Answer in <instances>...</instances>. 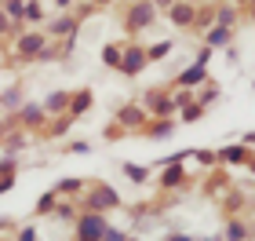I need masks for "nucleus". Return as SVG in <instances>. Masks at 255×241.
<instances>
[{
    "mask_svg": "<svg viewBox=\"0 0 255 241\" xmlns=\"http://www.w3.org/2000/svg\"><path fill=\"white\" fill-rule=\"evenodd\" d=\"M106 216L102 212H84L77 220V241H102V234H106Z\"/></svg>",
    "mask_w": 255,
    "mask_h": 241,
    "instance_id": "f257e3e1",
    "label": "nucleus"
},
{
    "mask_svg": "<svg viewBox=\"0 0 255 241\" xmlns=\"http://www.w3.org/2000/svg\"><path fill=\"white\" fill-rule=\"evenodd\" d=\"M153 18H157V7L149 4V0H138V4H131V11H128V29H146V26H153Z\"/></svg>",
    "mask_w": 255,
    "mask_h": 241,
    "instance_id": "f03ea898",
    "label": "nucleus"
},
{
    "mask_svg": "<svg viewBox=\"0 0 255 241\" xmlns=\"http://www.w3.org/2000/svg\"><path fill=\"white\" fill-rule=\"evenodd\" d=\"M146 66H149V62H146V51L138 48V44H128L124 55H121V73H124V77H138Z\"/></svg>",
    "mask_w": 255,
    "mask_h": 241,
    "instance_id": "7ed1b4c3",
    "label": "nucleus"
},
{
    "mask_svg": "<svg viewBox=\"0 0 255 241\" xmlns=\"http://www.w3.org/2000/svg\"><path fill=\"white\" fill-rule=\"evenodd\" d=\"M121 198H117V190L113 187H95V194H91V201H88V212H106V209H117Z\"/></svg>",
    "mask_w": 255,
    "mask_h": 241,
    "instance_id": "20e7f679",
    "label": "nucleus"
},
{
    "mask_svg": "<svg viewBox=\"0 0 255 241\" xmlns=\"http://www.w3.org/2000/svg\"><path fill=\"white\" fill-rule=\"evenodd\" d=\"M168 18L175 22L179 29L193 26V22H197V7H193V0H175V4L168 7Z\"/></svg>",
    "mask_w": 255,
    "mask_h": 241,
    "instance_id": "39448f33",
    "label": "nucleus"
},
{
    "mask_svg": "<svg viewBox=\"0 0 255 241\" xmlns=\"http://www.w3.org/2000/svg\"><path fill=\"white\" fill-rule=\"evenodd\" d=\"M44 48H48V37H44V33H26V37H18V55H26V59H40Z\"/></svg>",
    "mask_w": 255,
    "mask_h": 241,
    "instance_id": "423d86ee",
    "label": "nucleus"
},
{
    "mask_svg": "<svg viewBox=\"0 0 255 241\" xmlns=\"http://www.w3.org/2000/svg\"><path fill=\"white\" fill-rule=\"evenodd\" d=\"M142 110H146V113H157V117H168V113H175L179 106H175V102H171V99L164 95V91H149Z\"/></svg>",
    "mask_w": 255,
    "mask_h": 241,
    "instance_id": "0eeeda50",
    "label": "nucleus"
},
{
    "mask_svg": "<svg viewBox=\"0 0 255 241\" xmlns=\"http://www.w3.org/2000/svg\"><path fill=\"white\" fill-rule=\"evenodd\" d=\"M204 40H208V48H230V40H234V29H226V26H212L204 33Z\"/></svg>",
    "mask_w": 255,
    "mask_h": 241,
    "instance_id": "6e6552de",
    "label": "nucleus"
},
{
    "mask_svg": "<svg viewBox=\"0 0 255 241\" xmlns=\"http://www.w3.org/2000/svg\"><path fill=\"white\" fill-rule=\"evenodd\" d=\"M182 183H186V168H182V165H168L164 176H160V187H164V190H179Z\"/></svg>",
    "mask_w": 255,
    "mask_h": 241,
    "instance_id": "1a4fd4ad",
    "label": "nucleus"
},
{
    "mask_svg": "<svg viewBox=\"0 0 255 241\" xmlns=\"http://www.w3.org/2000/svg\"><path fill=\"white\" fill-rule=\"evenodd\" d=\"M204 80H208V70H204V66H190V70L179 73L175 84H179V88H197V84H204Z\"/></svg>",
    "mask_w": 255,
    "mask_h": 241,
    "instance_id": "9d476101",
    "label": "nucleus"
},
{
    "mask_svg": "<svg viewBox=\"0 0 255 241\" xmlns=\"http://www.w3.org/2000/svg\"><path fill=\"white\" fill-rule=\"evenodd\" d=\"M117 117H121V124H128V128H138V124H146V121H149V113H146L142 106H124Z\"/></svg>",
    "mask_w": 255,
    "mask_h": 241,
    "instance_id": "9b49d317",
    "label": "nucleus"
},
{
    "mask_svg": "<svg viewBox=\"0 0 255 241\" xmlns=\"http://www.w3.org/2000/svg\"><path fill=\"white\" fill-rule=\"evenodd\" d=\"M219 161H226V165H245V161H252V154H248L245 143H237V146H226V150L219 154Z\"/></svg>",
    "mask_w": 255,
    "mask_h": 241,
    "instance_id": "f8f14e48",
    "label": "nucleus"
},
{
    "mask_svg": "<svg viewBox=\"0 0 255 241\" xmlns=\"http://www.w3.org/2000/svg\"><path fill=\"white\" fill-rule=\"evenodd\" d=\"M62 110H69V91H51L44 99V113H62Z\"/></svg>",
    "mask_w": 255,
    "mask_h": 241,
    "instance_id": "ddd939ff",
    "label": "nucleus"
},
{
    "mask_svg": "<svg viewBox=\"0 0 255 241\" xmlns=\"http://www.w3.org/2000/svg\"><path fill=\"white\" fill-rule=\"evenodd\" d=\"M91 110V91H77L73 99H69V117H80V113Z\"/></svg>",
    "mask_w": 255,
    "mask_h": 241,
    "instance_id": "4468645a",
    "label": "nucleus"
},
{
    "mask_svg": "<svg viewBox=\"0 0 255 241\" xmlns=\"http://www.w3.org/2000/svg\"><path fill=\"white\" fill-rule=\"evenodd\" d=\"M171 132H175V124H171V121H164V117L149 121V139H168Z\"/></svg>",
    "mask_w": 255,
    "mask_h": 241,
    "instance_id": "2eb2a0df",
    "label": "nucleus"
},
{
    "mask_svg": "<svg viewBox=\"0 0 255 241\" xmlns=\"http://www.w3.org/2000/svg\"><path fill=\"white\" fill-rule=\"evenodd\" d=\"M223 241H248V227L241 223V220H230V223H226Z\"/></svg>",
    "mask_w": 255,
    "mask_h": 241,
    "instance_id": "dca6fc26",
    "label": "nucleus"
},
{
    "mask_svg": "<svg viewBox=\"0 0 255 241\" xmlns=\"http://www.w3.org/2000/svg\"><path fill=\"white\" fill-rule=\"evenodd\" d=\"M215 26L234 29V26H237V7H219V11H215Z\"/></svg>",
    "mask_w": 255,
    "mask_h": 241,
    "instance_id": "f3484780",
    "label": "nucleus"
},
{
    "mask_svg": "<svg viewBox=\"0 0 255 241\" xmlns=\"http://www.w3.org/2000/svg\"><path fill=\"white\" fill-rule=\"evenodd\" d=\"M4 15H7L11 22L26 18V0H4Z\"/></svg>",
    "mask_w": 255,
    "mask_h": 241,
    "instance_id": "a211bd4d",
    "label": "nucleus"
},
{
    "mask_svg": "<svg viewBox=\"0 0 255 241\" xmlns=\"http://www.w3.org/2000/svg\"><path fill=\"white\" fill-rule=\"evenodd\" d=\"M44 121V106H22V124H29V128H37Z\"/></svg>",
    "mask_w": 255,
    "mask_h": 241,
    "instance_id": "6ab92c4d",
    "label": "nucleus"
},
{
    "mask_svg": "<svg viewBox=\"0 0 255 241\" xmlns=\"http://www.w3.org/2000/svg\"><path fill=\"white\" fill-rule=\"evenodd\" d=\"M121 55H124V48L110 44V48H102V62H106V66H113V70H121Z\"/></svg>",
    "mask_w": 255,
    "mask_h": 241,
    "instance_id": "aec40b11",
    "label": "nucleus"
},
{
    "mask_svg": "<svg viewBox=\"0 0 255 241\" xmlns=\"http://www.w3.org/2000/svg\"><path fill=\"white\" fill-rule=\"evenodd\" d=\"M168 51H171V40H157L153 48H146V62H157V59H164Z\"/></svg>",
    "mask_w": 255,
    "mask_h": 241,
    "instance_id": "412c9836",
    "label": "nucleus"
},
{
    "mask_svg": "<svg viewBox=\"0 0 255 241\" xmlns=\"http://www.w3.org/2000/svg\"><path fill=\"white\" fill-rule=\"evenodd\" d=\"M124 176L131 179V183H146V179H149V172H146L142 165H124Z\"/></svg>",
    "mask_w": 255,
    "mask_h": 241,
    "instance_id": "4be33fe9",
    "label": "nucleus"
},
{
    "mask_svg": "<svg viewBox=\"0 0 255 241\" xmlns=\"http://www.w3.org/2000/svg\"><path fill=\"white\" fill-rule=\"evenodd\" d=\"M48 29H51V33H73V29H77V18H55Z\"/></svg>",
    "mask_w": 255,
    "mask_h": 241,
    "instance_id": "5701e85b",
    "label": "nucleus"
},
{
    "mask_svg": "<svg viewBox=\"0 0 255 241\" xmlns=\"http://www.w3.org/2000/svg\"><path fill=\"white\" fill-rule=\"evenodd\" d=\"M201 113H204L201 102H186V106H182V121H197Z\"/></svg>",
    "mask_w": 255,
    "mask_h": 241,
    "instance_id": "b1692460",
    "label": "nucleus"
},
{
    "mask_svg": "<svg viewBox=\"0 0 255 241\" xmlns=\"http://www.w3.org/2000/svg\"><path fill=\"white\" fill-rule=\"evenodd\" d=\"M4 106H7V110L22 106V91H18V88H7V91H4Z\"/></svg>",
    "mask_w": 255,
    "mask_h": 241,
    "instance_id": "393cba45",
    "label": "nucleus"
},
{
    "mask_svg": "<svg viewBox=\"0 0 255 241\" xmlns=\"http://www.w3.org/2000/svg\"><path fill=\"white\" fill-rule=\"evenodd\" d=\"M26 18H29V22H40V18H44V7L37 4V0H29V4H26Z\"/></svg>",
    "mask_w": 255,
    "mask_h": 241,
    "instance_id": "a878e982",
    "label": "nucleus"
},
{
    "mask_svg": "<svg viewBox=\"0 0 255 241\" xmlns=\"http://www.w3.org/2000/svg\"><path fill=\"white\" fill-rule=\"evenodd\" d=\"M215 99H219V88H215V84H208V88L201 91V106H212Z\"/></svg>",
    "mask_w": 255,
    "mask_h": 241,
    "instance_id": "bb28decb",
    "label": "nucleus"
},
{
    "mask_svg": "<svg viewBox=\"0 0 255 241\" xmlns=\"http://www.w3.org/2000/svg\"><path fill=\"white\" fill-rule=\"evenodd\" d=\"M51 209H55V194H44V198L37 201V212H40V216H48Z\"/></svg>",
    "mask_w": 255,
    "mask_h": 241,
    "instance_id": "cd10ccee",
    "label": "nucleus"
},
{
    "mask_svg": "<svg viewBox=\"0 0 255 241\" xmlns=\"http://www.w3.org/2000/svg\"><path fill=\"white\" fill-rule=\"evenodd\" d=\"M80 187H84L80 179H62V183H59V190H62V194H80Z\"/></svg>",
    "mask_w": 255,
    "mask_h": 241,
    "instance_id": "c85d7f7f",
    "label": "nucleus"
},
{
    "mask_svg": "<svg viewBox=\"0 0 255 241\" xmlns=\"http://www.w3.org/2000/svg\"><path fill=\"white\" fill-rule=\"evenodd\" d=\"M102 241H128L124 231H117V227H106V234H102Z\"/></svg>",
    "mask_w": 255,
    "mask_h": 241,
    "instance_id": "c756f323",
    "label": "nucleus"
},
{
    "mask_svg": "<svg viewBox=\"0 0 255 241\" xmlns=\"http://www.w3.org/2000/svg\"><path fill=\"white\" fill-rule=\"evenodd\" d=\"M193 157H197V161H201V165H215V161H219V157H215L212 150H197Z\"/></svg>",
    "mask_w": 255,
    "mask_h": 241,
    "instance_id": "7c9ffc66",
    "label": "nucleus"
},
{
    "mask_svg": "<svg viewBox=\"0 0 255 241\" xmlns=\"http://www.w3.org/2000/svg\"><path fill=\"white\" fill-rule=\"evenodd\" d=\"M66 128H69V117H59L51 124V135H66Z\"/></svg>",
    "mask_w": 255,
    "mask_h": 241,
    "instance_id": "2f4dec72",
    "label": "nucleus"
},
{
    "mask_svg": "<svg viewBox=\"0 0 255 241\" xmlns=\"http://www.w3.org/2000/svg\"><path fill=\"white\" fill-rule=\"evenodd\" d=\"M208 59H212V48H208V44H204V48H201V55H197V66H204Z\"/></svg>",
    "mask_w": 255,
    "mask_h": 241,
    "instance_id": "473e14b6",
    "label": "nucleus"
},
{
    "mask_svg": "<svg viewBox=\"0 0 255 241\" xmlns=\"http://www.w3.org/2000/svg\"><path fill=\"white\" fill-rule=\"evenodd\" d=\"M18 241H37V231H33V227H26V231L18 234Z\"/></svg>",
    "mask_w": 255,
    "mask_h": 241,
    "instance_id": "72a5a7b5",
    "label": "nucleus"
},
{
    "mask_svg": "<svg viewBox=\"0 0 255 241\" xmlns=\"http://www.w3.org/2000/svg\"><path fill=\"white\" fill-rule=\"evenodd\" d=\"M88 150H91V143H84V139L73 143V154H88Z\"/></svg>",
    "mask_w": 255,
    "mask_h": 241,
    "instance_id": "f704fd0d",
    "label": "nucleus"
},
{
    "mask_svg": "<svg viewBox=\"0 0 255 241\" xmlns=\"http://www.w3.org/2000/svg\"><path fill=\"white\" fill-rule=\"evenodd\" d=\"M164 241H193V238H190V234H168Z\"/></svg>",
    "mask_w": 255,
    "mask_h": 241,
    "instance_id": "c9c22d12",
    "label": "nucleus"
},
{
    "mask_svg": "<svg viewBox=\"0 0 255 241\" xmlns=\"http://www.w3.org/2000/svg\"><path fill=\"white\" fill-rule=\"evenodd\" d=\"M149 4H153V7H171L175 0H149Z\"/></svg>",
    "mask_w": 255,
    "mask_h": 241,
    "instance_id": "e433bc0d",
    "label": "nucleus"
},
{
    "mask_svg": "<svg viewBox=\"0 0 255 241\" xmlns=\"http://www.w3.org/2000/svg\"><path fill=\"white\" fill-rule=\"evenodd\" d=\"M4 29H7V15L0 11V33H4Z\"/></svg>",
    "mask_w": 255,
    "mask_h": 241,
    "instance_id": "4c0bfd02",
    "label": "nucleus"
},
{
    "mask_svg": "<svg viewBox=\"0 0 255 241\" xmlns=\"http://www.w3.org/2000/svg\"><path fill=\"white\" fill-rule=\"evenodd\" d=\"M248 168H252V172H255V157H252V161H248Z\"/></svg>",
    "mask_w": 255,
    "mask_h": 241,
    "instance_id": "58836bf2",
    "label": "nucleus"
},
{
    "mask_svg": "<svg viewBox=\"0 0 255 241\" xmlns=\"http://www.w3.org/2000/svg\"><path fill=\"white\" fill-rule=\"evenodd\" d=\"M91 4H110V0H91Z\"/></svg>",
    "mask_w": 255,
    "mask_h": 241,
    "instance_id": "ea45409f",
    "label": "nucleus"
},
{
    "mask_svg": "<svg viewBox=\"0 0 255 241\" xmlns=\"http://www.w3.org/2000/svg\"><path fill=\"white\" fill-rule=\"evenodd\" d=\"M55 4H62V7H66V4H69V0H55Z\"/></svg>",
    "mask_w": 255,
    "mask_h": 241,
    "instance_id": "a19ab883",
    "label": "nucleus"
},
{
    "mask_svg": "<svg viewBox=\"0 0 255 241\" xmlns=\"http://www.w3.org/2000/svg\"><path fill=\"white\" fill-rule=\"evenodd\" d=\"M204 241H223V238H204Z\"/></svg>",
    "mask_w": 255,
    "mask_h": 241,
    "instance_id": "79ce46f5",
    "label": "nucleus"
},
{
    "mask_svg": "<svg viewBox=\"0 0 255 241\" xmlns=\"http://www.w3.org/2000/svg\"><path fill=\"white\" fill-rule=\"evenodd\" d=\"M252 11H255V0H252Z\"/></svg>",
    "mask_w": 255,
    "mask_h": 241,
    "instance_id": "37998d69",
    "label": "nucleus"
},
{
    "mask_svg": "<svg viewBox=\"0 0 255 241\" xmlns=\"http://www.w3.org/2000/svg\"><path fill=\"white\" fill-rule=\"evenodd\" d=\"M128 241H135V238H128Z\"/></svg>",
    "mask_w": 255,
    "mask_h": 241,
    "instance_id": "c03bdc74",
    "label": "nucleus"
}]
</instances>
